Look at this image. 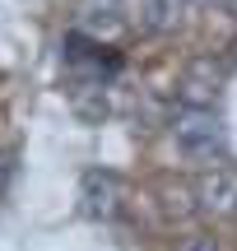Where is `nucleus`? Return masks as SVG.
<instances>
[{
	"instance_id": "nucleus-1",
	"label": "nucleus",
	"mask_w": 237,
	"mask_h": 251,
	"mask_svg": "<svg viewBox=\"0 0 237 251\" xmlns=\"http://www.w3.org/2000/svg\"><path fill=\"white\" fill-rule=\"evenodd\" d=\"M172 135L191 158H200L205 168L210 163H223V144H228V130H223L219 112L214 107H182L172 117Z\"/></svg>"
},
{
	"instance_id": "nucleus-4",
	"label": "nucleus",
	"mask_w": 237,
	"mask_h": 251,
	"mask_svg": "<svg viewBox=\"0 0 237 251\" xmlns=\"http://www.w3.org/2000/svg\"><path fill=\"white\" fill-rule=\"evenodd\" d=\"M191 196H195V209H205V214H214V219L237 214V168L233 163H210V168L195 177Z\"/></svg>"
},
{
	"instance_id": "nucleus-9",
	"label": "nucleus",
	"mask_w": 237,
	"mask_h": 251,
	"mask_svg": "<svg viewBox=\"0 0 237 251\" xmlns=\"http://www.w3.org/2000/svg\"><path fill=\"white\" fill-rule=\"evenodd\" d=\"M228 14H233V19H237V0H228Z\"/></svg>"
},
{
	"instance_id": "nucleus-2",
	"label": "nucleus",
	"mask_w": 237,
	"mask_h": 251,
	"mask_svg": "<svg viewBox=\"0 0 237 251\" xmlns=\"http://www.w3.org/2000/svg\"><path fill=\"white\" fill-rule=\"evenodd\" d=\"M126 196H130L126 177L112 172V168H93V172H84V181H79V209H84L89 219H102V224L121 219Z\"/></svg>"
},
{
	"instance_id": "nucleus-7",
	"label": "nucleus",
	"mask_w": 237,
	"mask_h": 251,
	"mask_svg": "<svg viewBox=\"0 0 237 251\" xmlns=\"http://www.w3.org/2000/svg\"><path fill=\"white\" fill-rule=\"evenodd\" d=\"M177 251H219V242H214V237H205V233H200V237H186V242L177 247Z\"/></svg>"
},
{
	"instance_id": "nucleus-6",
	"label": "nucleus",
	"mask_w": 237,
	"mask_h": 251,
	"mask_svg": "<svg viewBox=\"0 0 237 251\" xmlns=\"http://www.w3.org/2000/svg\"><path fill=\"white\" fill-rule=\"evenodd\" d=\"M186 24V0H149L144 5V28L158 37L177 33V28Z\"/></svg>"
},
{
	"instance_id": "nucleus-5",
	"label": "nucleus",
	"mask_w": 237,
	"mask_h": 251,
	"mask_svg": "<svg viewBox=\"0 0 237 251\" xmlns=\"http://www.w3.org/2000/svg\"><path fill=\"white\" fill-rule=\"evenodd\" d=\"M74 14H79V33L98 37V42L126 24V9H121V0H79V5H74Z\"/></svg>"
},
{
	"instance_id": "nucleus-3",
	"label": "nucleus",
	"mask_w": 237,
	"mask_h": 251,
	"mask_svg": "<svg viewBox=\"0 0 237 251\" xmlns=\"http://www.w3.org/2000/svg\"><path fill=\"white\" fill-rule=\"evenodd\" d=\"M223 84H228V61L195 56V61H186L182 79H177V98H182V107H214Z\"/></svg>"
},
{
	"instance_id": "nucleus-8",
	"label": "nucleus",
	"mask_w": 237,
	"mask_h": 251,
	"mask_svg": "<svg viewBox=\"0 0 237 251\" xmlns=\"http://www.w3.org/2000/svg\"><path fill=\"white\" fill-rule=\"evenodd\" d=\"M9 172H14V158H9V153H0V186H5Z\"/></svg>"
}]
</instances>
